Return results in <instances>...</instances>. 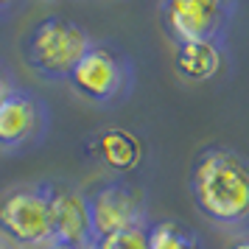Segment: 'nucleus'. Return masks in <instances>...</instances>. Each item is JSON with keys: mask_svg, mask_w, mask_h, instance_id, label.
I'll use <instances>...</instances> for the list:
<instances>
[{"mask_svg": "<svg viewBox=\"0 0 249 249\" xmlns=\"http://www.w3.org/2000/svg\"><path fill=\"white\" fill-rule=\"evenodd\" d=\"M193 207L207 224L230 235H249V154L230 146H204L191 162Z\"/></svg>", "mask_w": 249, "mask_h": 249, "instance_id": "f257e3e1", "label": "nucleus"}, {"mask_svg": "<svg viewBox=\"0 0 249 249\" xmlns=\"http://www.w3.org/2000/svg\"><path fill=\"white\" fill-rule=\"evenodd\" d=\"M90 45L92 36L79 20L65 14H48L23 34L20 53L39 79L68 81Z\"/></svg>", "mask_w": 249, "mask_h": 249, "instance_id": "f03ea898", "label": "nucleus"}, {"mask_svg": "<svg viewBox=\"0 0 249 249\" xmlns=\"http://www.w3.org/2000/svg\"><path fill=\"white\" fill-rule=\"evenodd\" d=\"M137 68L132 56L112 39H92L87 53L70 73V87L84 101L98 107H115L135 90Z\"/></svg>", "mask_w": 249, "mask_h": 249, "instance_id": "7ed1b4c3", "label": "nucleus"}, {"mask_svg": "<svg viewBox=\"0 0 249 249\" xmlns=\"http://www.w3.org/2000/svg\"><path fill=\"white\" fill-rule=\"evenodd\" d=\"M235 12V0H165L160 3V23L174 48L188 42H224Z\"/></svg>", "mask_w": 249, "mask_h": 249, "instance_id": "20e7f679", "label": "nucleus"}, {"mask_svg": "<svg viewBox=\"0 0 249 249\" xmlns=\"http://www.w3.org/2000/svg\"><path fill=\"white\" fill-rule=\"evenodd\" d=\"M0 232L20 249H51L56 244L45 179L20 185L0 199Z\"/></svg>", "mask_w": 249, "mask_h": 249, "instance_id": "39448f33", "label": "nucleus"}, {"mask_svg": "<svg viewBox=\"0 0 249 249\" xmlns=\"http://www.w3.org/2000/svg\"><path fill=\"white\" fill-rule=\"evenodd\" d=\"M51 132V107L31 90H14L0 104V151L20 154L36 148Z\"/></svg>", "mask_w": 249, "mask_h": 249, "instance_id": "423d86ee", "label": "nucleus"}, {"mask_svg": "<svg viewBox=\"0 0 249 249\" xmlns=\"http://www.w3.org/2000/svg\"><path fill=\"white\" fill-rule=\"evenodd\" d=\"M87 199H90V215H92L95 238L137 230V227H146L151 221L148 218L146 196L137 191L135 185H129L124 179L104 182L92 193H87Z\"/></svg>", "mask_w": 249, "mask_h": 249, "instance_id": "0eeeda50", "label": "nucleus"}, {"mask_svg": "<svg viewBox=\"0 0 249 249\" xmlns=\"http://www.w3.org/2000/svg\"><path fill=\"white\" fill-rule=\"evenodd\" d=\"M48 204H51V224H53V241L56 244H73V247H92V215L87 193L62 179H45Z\"/></svg>", "mask_w": 249, "mask_h": 249, "instance_id": "6e6552de", "label": "nucleus"}, {"mask_svg": "<svg viewBox=\"0 0 249 249\" xmlns=\"http://www.w3.org/2000/svg\"><path fill=\"white\" fill-rule=\"evenodd\" d=\"M224 42H188L174 48V70L185 81H207L224 70Z\"/></svg>", "mask_w": 249, "mask_h": 249, "instance_id": "1a4fd4ad", "label": "nucleus"}, {"mask_svg": "<svg viewBox=\"0 0 249 249\" xmlns=\"http://www.w3.org/2000/svg\"><path fill=\"white\" fill-rule=\"evenodd\" d=\"M92 151L118 174H129L140 162V140L126 129H104L92 140Z\"/></svg>", "mask_w": 249, "mask_h": 249, "instance_id": "9d476101", "label": "nucleus"}, {"mask_svg": "<svg viewBox=\"0 0 249 249\" xmlns=\"http://www.w3.org/2000/svg\"><path fill=\"white\" fill-rule=\"evenodd\" d=\"M146 235H148V249H202L199 235L177 218L148 221Z\"/></svg>", "mask_w": 249, "mask_h": 249, "instance_id": "9b49d317", "label": "nucleus"}, {"mask_svg": "<svg viewBox=\"0 0 249 249\" xmlns=\"http://www.w3.org/2000/svg\"><path fill=\"white\" fill-rule=\"evenodd\" d=\"M146 227H137V230H126V232H112V235L95 238V241H92V249H148Z\"/></svg>", "mask_w": 249, "mask_h": 249, "instance_id": "f8f14e48", "label": "nucleus"}, {"mask_svg": "<svg viewBox=\"0 0 249 249\" xmlns=\"http://www.w3.org/2000/svg\"><path fill=\"white\" fill-rule=\"evenodd\" d=\"M14 90H20V84H17V76L12 73V68L0 59V104L6 101Z\"/></svg>", "mask_w": 249, "mask_h": 249, "instance_id": "ddd939ff", "label": "nucleus"}, {"mask_svg": "<svg viewBox=\"0 0 249 249\" xmlns=\"http://www.w3.org/2000/svg\"><path fill=\"white\" fill-rule=\"evenodd\" d=\"M227 249H249V235H241V238H235V241H232V244H230Z\"/></svg>", "mask_w": 249, "mask_h": 249, "instance_id": "4468645a", "label": "nucleus"}, {"mask_svg": "<svg viewBox=\"0 0 249 249\" xmlns=\"http://www.w3.org/2000/svg\"><path fill=\"white\" fill-rule=\"evenodd\" d=\"M0 249H20V247H17V244H12L9 238H6L3 232H0Z\"/></svg>", "mask_w": 249, "mask_h": 249, "instance_id": "2eb2a0df", "label": "nucleus"}, {"mask_svg": "<svg viewBox=\"0 0 249 249\" xmlns=\"http://www.w3.org/2000/svg\"><path fill=\"white\" fill-rule=\"evenodd\" d=\"M51 249H92V247H73V244H53Z\"/></svg>", "mask_w": 249, "mask_h": 249, "instance_id": "dca6fc26", "label": "nucleus"}, {"mask_svg": "<svg viewBox=\"0 0 249 249\" xmlns=\"http://www.w3.org/2000/svg\"><path fill=\"white\" fill-rule=\"evenodd\" d=\"M9 9H12L9 3H0V14H6V12H9Z\"/></svg>", "mask_w": 249, "mask_h": 249, "instance_id": "f3484780", "label": "nucleus"}]
</instances>
